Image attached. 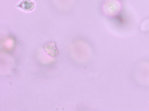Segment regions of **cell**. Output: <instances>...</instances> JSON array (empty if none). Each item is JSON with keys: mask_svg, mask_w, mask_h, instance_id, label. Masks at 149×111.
Masks as SVG:
<instances>
[{"mask_svg": "<svg viewBox=\"0 0 149 111\" xmlns=\"http://www.w3.org/2000/svg\"><path fill=\"white\" fill-rule=\"evenodd\" d=\"M16 6L26 11H31L35 8L34 3L31 0H22Z\"/></svg>", "mask_w": 149, "mask_h": 111, "instance_id": "cell-2", "label": "cell"}, {"mask_svg": "<svg viewBox=\"0 0 149 111\" xmlns=\"http://www.w3.org/2000/svg\"><path fill=\"white\" fill-rule=\"evenodd\" d=\"M46 45V50H47L49 53H51L52 51V53L53 55H54V54H56V51L55 49V45L54 43H49Z\"/></svg>", "mask_w": 149, "mask_h": 111, "instance_id": "cell-3", "label": "cell"}, {"mask_svg": "<svg viewBox=\"0 0 149 111\" xmlns=\"http://www.w3.org/2000/svg\"><path fill=\"white\" fill-rule=\"evenodd\" d=\"M114 1L113 0H107L104 5V11L106 14L109 16H113L117 12Z\"/></svg>", "mask_w": 149, "mask_h": 111, "instance_id": "cell-1", "label": "cell"}]
</instances>
